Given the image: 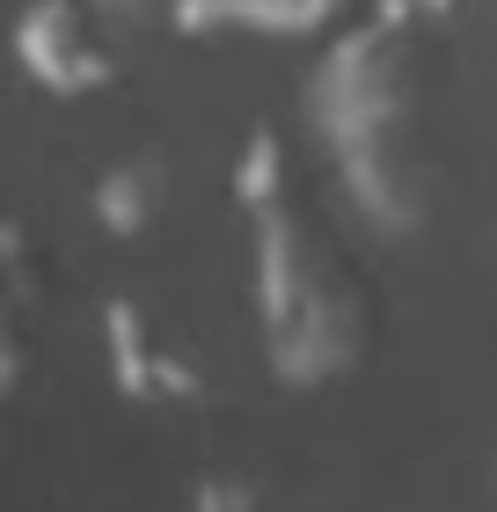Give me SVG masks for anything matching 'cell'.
<instances>
[{
    "label": "cell",
    "instance_id": "obj_6",
    "mask_svg": "<svg viewBox=\"0 0 497 512\" xmlns=\"http://www.w3.org/2000/svg\"><path fill=\"white\" fill-rule=\"evenodd\" d=\"M161 198H169V169H161L154 154H132V161H117V169H103L96 220L110 227V235H147V220L161 213Z\"/></svg>",
    "mask_w": 497,
    "mask_h": 512
},
{
    "label": "cell",
    "instance_id": "obj_3",
    "mask_svg": "<svg viewBox=\"0 0 497 512\" xmlns=\"http://www.w3.org/2000/svg\"><path fill=\"white\" fill-rule=\"evenodd\" d=\"M15 59L52 96H96V88L117 81V52L96 37L81 0H30L15 22Z\"/></svg>",
    "mask_w": 497,
    "mask_h": 512
},
{
    "label": "cell",
    "instance_id": "obj_7",
    "mask_svg": "<svg viewBox=\"0 0 497 512\" xmlns=\"http://www.w3.org/2000/svg\"><path fill=\"white\" fill-rule=\"evenodd\" d=\"M293 191V176H286V139H278V125H256L249 132V147H242V161H234V198L249 205H271V198H286Z\"/></svg>",
    "mask_w": 497,
    "mask_h": 512
},
{
    "label": "cell",
    "instance_id": "obj_2",
    "mask_svg": "<svg viewBox=\"0 0 497 512\" xmlns=\"http://www.w3.org/2000/svg\"><path fill=\"white\" fill-rule=\"evenodd\" d=\"M256 315L271 374L286 388H322L366 352V293L293 191L256 205Z\"/></svg>",
    "mask_w": 497,
    "mask_h": 512
},
{
    "label": "cell",
    "instance_id": "obj_1",
    "mask_svg": "<svg viewBox=\"0 0 497 512\" xmlns=\"http://www.w3.org/2000/svg\"><path fill=\"white\" fill-rule=\"evenodd\" d=\"M307 118L337 154L344 191L381 227H417L432 176L417 154V74H410V22L373 15L366 30L329 44L307 88Z\"/></svg>",
    "mask_w": 497,
    "mask_h": 512
},
{
    "label": "cell",
    "instance_id": "obj_5",
    "mask_svg": "<svg viewBox=\"0 0 497 512\" xmlns=\"http://www.w3.org/2000/svg\"><path fill=\"white\" fill-rule=\"evenodd\" d=\"M344 0H169L176 30L212 37V30H264V37H307L329 30Z\"/></svg>",
    "mask_w": 497,
    "mask_h": 512
},
{
    "label": "cell",
    "instance_id": "obj_8",
    "mask_svg": "<svg viewBox=\"0 0 497 512\" xmlns=\"http://www.w3.org/2000/svg\"><path fill=\"white\" fill-rule=\"evenodd\" d=\"M454 8H461V0H381V15L410 22V30H417V22H454Z\"/></svg>",
    "mask_w": 497,
    "mask_h": 512
},
{
    "label": "cell",
    "instance_id": "obj_4",
    "mask_svg": "<svg viewBox=\"0 0 497 512\" xmlns=\"http://www.w3.org/2000/svg\"><path fill=\"white\" fill-rule=\"evenodd\" d=\"M103 322H110V374L132 403H191V395H205V374L154 330L139 300H110Z\"/></svg>",
    "mask_w": 497,
    "mask_h": 512
}]
</instances>
